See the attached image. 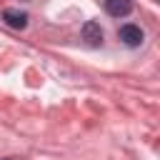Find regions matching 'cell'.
Listing matches in <instances>:
<instances>
[{"label": "cell", "instance_id": "obj_2", "mask_svg": "<svg viewBox=\"0 0 160 160\" xmlns=\"http://www.w3.org/2000/svg\"><path fill=\"white\" fill-rule=\"evenodd\" d=\"M118 35H120V40L125 42V45H130V48H135V45H140L142 42V30L138 28V25H122L120 30H118Z\"/></svg>", "mask_w": 160, "mask_h": 160}, {"label": "cell", "instance_id": "obj_3", "mask_svg": "<svg viewBox=\"0 0 160 160\" xmlns=\"http://www.w3.org/2000/svg\"><path fill=\"white\" fill-rule=\"evenodd\" d=\"M2 20H5L10 28L22 30V28L28 25V12H22V10H18V8H8V10L2 12Z\"/></svg>", "mask_w": 160, "mask_h": 160}, {"label": "cell", "instance_id": "obj_1", "mask_svg": "<svg viewBox=\"0 0 160 160\" xmlns=\"http://www.w3.org/2000/svg\"><path fill=\"white\" fill-rule=\"evenodd\" d=\"M82 40H88V45H102V28H100V22H95V20H88L85 25H82Z\"/></svg>", "mask_w": 160, "mask_h": 160}, {"label": "cell", "instance_id": "obj_4", "mask_svg": "<svg viewBox=\"0 0 160 160\" xmlns=\"http://www.w3.org/2000/svg\"><path fill=\"white\" fill-rule=\"evenodd\" d=\"M105 10L112 18H125L132 10V0H105Z\"/></svg>", "mask_w": 160, "mask_h": 160}]
</instances>
